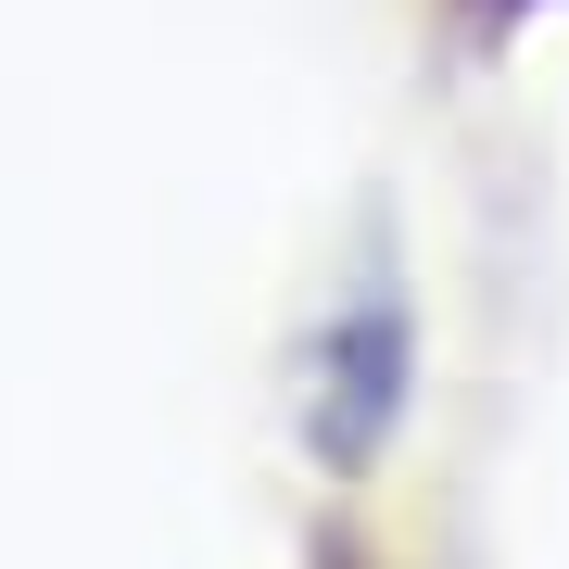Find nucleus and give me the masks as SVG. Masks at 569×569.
Instances as JSON below:
<instances>
[{
    "mask_svg": "<svg viewBox=\"0 0 569 569\" xmlns=\"http://www.w3.org/2000/svg\"><path fill=\"white\" fill-rule=\"evenodd\" d=\"M317 355H329L317 367V456L329 468H367L380 430H392V406H406V317H392V305H355Z\"/></svg>",
    "mask_w": 569,
    "mask_h": 569,
    "instance_id": "1",
    "label": "nucleus"
},
{
    "mask_svg": "<svg viewBox=\"0 0 569 569\" xmlns=\"http://www.w3.org/2000/svg\"><path fill=\"white\" fill-rule=\"evenodd\" d=\"M329 569H355V545H329Z\"/></svg>",
    "mask_w": 569,
    "mask_h": 569,
    "instance_id": "2",
    "label": "nucleus"
}]
</instances>
